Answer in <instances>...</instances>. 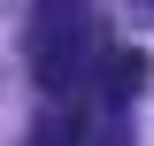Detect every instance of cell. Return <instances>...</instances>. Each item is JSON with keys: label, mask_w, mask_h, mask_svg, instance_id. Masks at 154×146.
<instances>
[{"label": "cell", "mask_w": 154, "mask_h": 146, "mask_svg": "<svg viewBox=\"0 0 154 146\" xmlns=\"http://www.w3.org/2000/svg\"><path fill=\"white\" fill-rule=\"evenodd\" d=\"M93 146H131V138H123V131H108V138H93Z\"/></svg>", "instance_id": "cell-4"}, {"label": "cell", "mask_w": 154, "mask_h": 146, "mask_svg": "<svg viewBox=\"0 0 154 146\" xmlns=\"http://www.w3.org/2000/svg\"><path fill=\"white\" fill-rule=\"evenodd\" d=\"M100 46L108 38L93 31L85 0H38L31 8V77H38V92L69 100L85 85V69H100Z\"/></svg>", "instance_id": "cell-1"}, {"label": "cell", "mask_w": 154, "mask_h": 146, "mask_svg": "<svg viewBox=\"0 0 154 146\" xmlns=\"http://www.w3.org/2000/svg\"><path fill=\"white\" fill-rule=\"evenodd\" d=\"M85 138H93V123H85L77 108H54V115H38V131L23 146H85Z\"/></svg>", "instance_id": "cell-3"}, {"label": "cell", "mask_w": 154, "mask_h": 146, "mask_svg": "<svg viewBox=\"0 0 154 146\" xmlns=\"http://www.w3.org/2000/svg\"><path fill=\"white\" fill-rule=\"evenodd\" d=\"M146 77H154V62L139 54V46H100V100H108V108H131L139 92H146Z\"/></svg>", "instance_id": "cell-2"}]
</instances>
